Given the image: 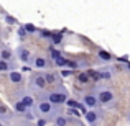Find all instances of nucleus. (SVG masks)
<instances>
[{"mask_svg":"<svg viewBox=\"0 0 130 126\" xmlns=\"http://www.w3.org/2000/svg\"><path fill=\"white\" fill-rule=\"evenodd\" d=\"M61 56H63V54H61V51L54 49V47H50V59H51V61H56V59H59Z\"/></svg>","mask_w":130,"mask_h":126,"instance_id":"412c9836","label":"nucleus"},{"mask_svg":"<svg viewBox=\"0 0 130 126\" xmlns=\"http://www.w3.org/2000/svg\"><path fill=\"white\" fill-rule=\"evenodd\" d=\"M68 61H69V59H66L64 56H61L59 59L54 61V66H56V67H61V69H66V67H68Z\"/></svg>","mask_w":130,"mask_h":126,"instance_id":"aec40b11","label":"nucleus"},{"mask_svg":"<svg viewBox=\"0 0 130 126\" xmlns=\"http://www.w3.org/2000/svg\"><path fill=\"white\" fill-rule=\"evenodd\" d=\"M8 80H10L12 84L18 85V84H22V82H23V74L13 69V70H10V72H8Z\"/></svg>","mask_w":130,"mask_h":126,"instance_id":"9b49d317","label":"nucleus"},{"mask_svg":"<svg viewBox=\"0 0 130 126\" xmlns=\"http://www.w3.org/2000/svg\"><path fill=\"white\" fill-rule=\"evenodd\" d=\"M53 123L56 126H68V123H69V120H68V116H64L63 113L58 115V116L53 118Z\"/></svg>","mask_w":130,"mask_h":126,"instance_id":"f8f14e48","label":"nucleus"},{"mask_svg":"<svg viewBox=\"0 0 130 126\" xmlns=\"http://www.w3.org/2000/svg\"><path fill=\"white\" fill-rule=\"evenodd\" d=\"M110 77H112V74H110V70H109V69H101V70H97V79L109 80Z\"/></svg>","mask_w":130,"mask_h":126,"instance_id":"f3484780","label":"nucleus"},{"mask_svg":"<svg viewBox=\"0 0 130 126\" xmlns=\"http://www.w3.org/2000/svg\"><path fill=\"white\" fill-rule=\"evenodd\" d=\"M33 115L36 118H46V120H53L54 116H58L59 113V108L51 105L50 102L46 100H38L33 107Z\"/></svg>","mask_w":130,"mask_h":126,"instance_id":"f257e3e1","label":"nucleus"},{"mask_svg":"<svg viewBox=\"0 0 130 126\" xmlns=\"http://www.w3.org/2000/svg\"><path fill=\"white\" fill-rule=\"evenodd\" d=\"M10 70H13V64L0 59V72H10Z\"/></svg>","mask_w":130,"mask_h":126,"instance_id":"a211bd4d","label":"nucleus"},{"mask_svg":"<svg viewBox=\"0 0 130 126\" xmlns=\"http://www.w3.org/2000/svg\"><path fill=\"white\" fill-rule=\"evenodd\" d=\"M23 28L26 30V33H28V35H30V33H36V31H38V30H36V26L33 25V23H25V25H23Z\"/></svg>","mask_w":130,"mask_h":126,"instance_id":"4be33fe9","label":"nucleus"},{"mask_svg":"<svg viewBox=\"0 0 130 126\" xmlns=\"http://www.w3.org/2000/svg\"><path fill=\"white\" fill-rule=\"evenodd\" d=\"M30 66L33 69H40V70H44L48 67V59L44 56H40V54H33L31 59H30Z\"/></svg>","mask_w":130,"mask_h":126,"instance_id":"423d86ee","label":"nucleus"},{"mask_svg":"<svg viewBox=\"0 0 130 126\" xmlns=\"http://www.w3.org/2000/svg\"><path fill=\"white\" fill-rule=\"evenodd\" d=\"M43 75H44V80H46V84L48 85H53V84H56V80H58V75L54 72H43Z\"/></svg>","mask_w":130,"mask_h":126,"instance_id":"4468645a","label":"nucleus"},{"mask_svg":"<svg viewBox=\"0 0 130 126\" xmlns=\"http://www.w3.org/2000/svg\"><path fill=\"white\" fill-rule=\"evenodd\" d=\"M97 56L101 57L102 62H110V61H112L110 53H107V51H104V49H99V51H97Z\"/></svg>","mask_w":130,"mask_h":126,"instance_id":"dca6fc26","label":"nucleus"},{"mask_svg":"<svg viewBox=\"0 0 130 126\" xmlns=\"http://www.w3.org/2000/svg\"><path fill=\"white\" fill-rule=\"evenodd\" d=\"M125 69H130V62H127V66H125Z\"/></svg>","mask_w":130,"mask_h":126,"instance_id":"c756f323","label":"nucleus"},{"mask_svg":"<svg viewBox=\"0 0 130 126\" xmlns=\"http://www.w3.org/2000/svg\"><path fill=\"white\" fill-rule=\"evenodd\" d=\"M0 126H3V124H2V121H0Z\"/></svg>","mask_w":130,"mask_h":126,"instance_id":"2f4dec72","label":"nucleus"},{"mask_svg":"<svg viewBox=\"0 0 130 126\" xmlns=\"http://www.w3.org/2000/svg\"><path fill=\"white\" fill-rule=\"evenodd\" d=\"M84 118H86V121L89 123V126H97L99 120H101V113H99L97 108L95 110H86L84 111Z\"/></svg>","mask_w":130,"mask_h":126,"instance_id":"0eeeda50","label":"nucleus"},{"mask_svg":"<svg viewBox=\"0 0 130 126\" xmlns=\"http://www.w3.org/2000/svg\"><path fill=\"white\" fill-rule=\"evenodd\" d=\"M15 54H17V59H20L23 64H28L30 59H31V56H33V54L30 53V49L25 47V46H18L17 51H15Z\"/></svg>","mask_w":130,"mask_h":126,"instance_id":"6e6552de","label":"nucleus"},{"mask_svg":"<svg viewBox=\"0 0 130 126\" xmlns=\"http://www.w3.org/2000/svg\"><path fill=\"white\" fill-rule=\"evenodd\" d=\"M18 100L22 102L23 105H25L28 110H33V107H35V97H33L31 93H28V92H22V93L18 95Z\"/></svg>","mask_w":130,"mask_h":126,"instance_id":"1a4fd4ad","label":"nucleus"},{"mask_svg":"<svg viewBox=\"0 0 130 126\" xmlns=\"http://www.w3.org/2000/svg\"><path fill=\"white\" fill-rule=\"evenodd\" d=\"M40 100H46V102H50L51 105H54V107H61V105H64L66 100H68V92H66L64 87H59V88H56V90H50V92H43Z\"/></svg>","mask_w":130,"mask_h":126,"instance_id":"f03ea898","label":"nucleus"},{"mask_svg":"<svg viewBox=\"0 0 130 126\" xmlns=\"http://www.w3.org/2000/svg\"><path fill=\"white\" fill-rule=\"evenodd\" d=\"M66 103H68V105H69V107H76V108H77V107H79V103H77V102H76V100H66Z\"/></svg>","mask_w":130,"mask_h":126,"instance_id":"c85d7f7f","label":"nucleus"},{"mask_svg":"<svg viewBox=\"0 0 130 126\" xmlns=\"http://www.w3.org/2000/svg\"><path fill=\"white\" fill-rule=\"evenodd\" d=\"M48 120L46 118H36V126H46Z\"/></svg>","mask_w":130,"mask_h":126,"instance_id":"393cba45","label":"nucleus"},{"mask_svg":"<svg viewBox=\"0 0 130 126\" xmlns=\"http://www.w3.org/2000/svg\"><path fill=\"white\" fill-rule=\"evenodd\" d=\"M89 74H87V70H84V72H79L77 74V82L79 84H89Z\"/></svg>","mask_w":130,"mask_h":126,"instance_id":"6ab92c4d","label":"nucleus"},{"mask_svg":"<svg viewBox=\"0 0 130 126\" xmlns=\"http://www.w3.org/2000/svg\"><path fill=\"white\" fill-rule=\"evenodd\" d=\"M13 113L5 107V105H0V120H12Z\"/></svg>","mask_w":130,"mask_h":126,"instance_id":"ddd939ff","label":"nucleus"},{"mask_svg":"<svg viewBox=\"0 0 130 126\" xmlns=\"http://www.w3.org/2000/svg\"><path fill=\"white\" fill-rule=\"evenodd\" d=\"M127 120H128V124H130V113L127 115Z\"/></svg>","mask_w":130,"mask_h":126,"instance_id":"7c9ffc66","label":"nucleus"},{"mask_svg":"<svg viewBox=\"0 0 130 126\" xmlns=\"http://www.w3.org/2000/svg\"><path fill=\"white\" fill-rule=\"evenodd\" d=\"M73 74H74V70H71V69H61L59 75L61 77H69V75H73Z\"/></svg>","mask_w":130,"mask_h":126,"instance_id":"b1692460","label":"nucleus"},{"mask_svg":"<svg viewBox=\"0 0 130 126\" xmlns=\"http://www.w3.org/2000/svg\"><path fill=\"white\" fill-rule=\"evenodd\" d=\"M95 97H97V102L101 107H105V108H110L114 107L115 103V93L110 90V88H105V87H99L95 90Z\"/></svg>","mask_w":130,"mask_h":126,"instance_id":"7ed1b4c3","label":"nucleus"},{"mask_svg":"<svg viewBox=\"0 0 130 126\" xmlns=\"http://www.w3.org/2000/svg\"><path fill=\"white\" fill-rule=\"evenodd\" d=\"M30 84H31L33 90H38V92H44V90H46V87H48L43 72H33L31 74V79H30Z\"/></svg>","mask_w":130,"mask_h":126,"instance_id":"20e7f679","label":"nucleus"},{"mask_svg":"<svg viewBox=\"0 0 130 126\" xmlns=\"http://www.w3.org/2000/svg\"><path fill=\"white\" fill-rule=\"evenodd\" d=\"M0 59L7 61V62H13V61H15V53H13L10 47L2 46L0 47Z\"/></svg>","mask_w":130,"mask_h":126,"instance_id":"9d476101","label":"nucleus"},{"mask_svg":"<svg viewBox=\"0 0 130 126\" xmlns=\"http://www.w3.org/2000/svg\"><path fill=\"white\" fill-rule=\"evenodd\" d=\"M5 21L8 23V25H15V23H17V20L13 18V16H10V15H5Z\"/></svg>","mask_w":130,"mask_h":126,"instance_id":"cd10ccee","label":"nucleus"},{"mask_svg":"<svg viewBox=\"0 0 130 126\" xmlns=\"http://www.w3.org/2000/svg\"><path fill=\"white\" fill-rule=\"evenodd\" d=\"M26 35H28V33H26V30L23 28V25H22V26L18 28V36H20V38H25Z\"/></svg>","mask_w":130,"mask_h":126,"instance_id":"bb28decb","label":"nucleus"},{"mask_svg":"<svg viewBox=\"0 0 130 126\" xmlns=\"http://www.w3.org/2000/svg\"><path fill=\"white\" fill-rule=\"evenodd\" d=\"M13 110H15V113H18V115H25L26 111H28V108H26L20 100H17L15 105H13Z\"/></svg>","mask_w":130,"mask_h":126,"instance_id":"2eb2a0df","label":"nucleus"},{"mask_svg":"<svg viewBox=\"0 0 130 126\" xmlns=\"http://www.w3.org/2000/svg\"><path fill=\"white\" fill-rule=\"evenodd\" d=\"M83 105L86 110H95L99 107L97 97H95V92H87L83 95Z\"/></svg>","mask_w":130,"mask_h":126,"instance_id":"39448f33","label":"nucleus"},{"mask_svg":"<svg viewBox=\"0 0 130 126\" xmlns=\"http://www.w3.org/2000/svg\"><path fill=\"white\" fill-rule=\"evenodd\" d=\"M51 35H53V33L48 31V30H41V31H40V36H41V38H51Z\"/></svg>","mask_w":130,"mask_h":126,"instance_id":"a878e982","label":"nucleus"},{"mask_svg":"<svg viewBox=\"0 0 130 126\" xmlns=\"http://www.w3.org/2000/svg\"><path fill=\"white\" fill-rule=\"evenodd\" d=\"M79 67H81V64L79 62H77V61H68V67H66V69H71V70H73V69H79Z\"/></svg>","mask_w":130,"mask_h":126,"instance_id":"5701e85b","label":"nucleus"}]
</instances>
